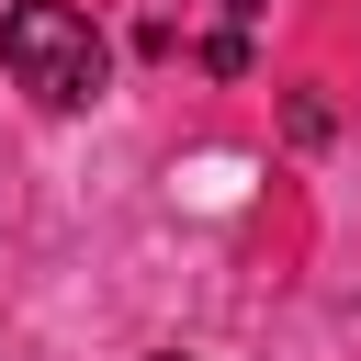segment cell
I'll use <instances>...</instances> for the list:
<instances>
[{
    "instance_id": "obj_2",
    "label": "cell",
    "mask_w": 361,
    "mask_h": 361,
    "mask_svg": "<svg viewBox=\"0 0 361 361\" xmlns=\"http://www.w3.org/2000/svg\"><path fill=\"white\" fill-rule=\"evenodd\" d=\"M214 11H226V23L203 34V68H214V79H237V68H248V23H259L271 0H214Z\"/></svg>"
},
{
    "instance_id": "obj_1",
    "label": "cell",
    "mask_w": 361,
    "mask_h": 361,
    "mask_svg": "<svg viewBox=\"0 0 361 361\" xmlns=\"http://www.w3.org/2000/svg\"><path fill=\"white\" fill-rule=\"evenodd\" d=\"M0 68H11L45 113H79V102L102 90L113 45H102L90 11H68V0H11V11H0Z\"/></svg>"
},
{
    "instance_id": "obj_3",
    "label": "cell",
    "mask_w": 361,
    "mask_h": 361,
    "mask_svg": "<svg viewBox=\"0 0 361 361\" xmlns=\"http://www.w3.org/2000/svg\"><path fill=\"white\" fill-rule=\"evenodd\" d=\"M158 361H192V350H158Z\"/></svg>"
}]
</instances>
